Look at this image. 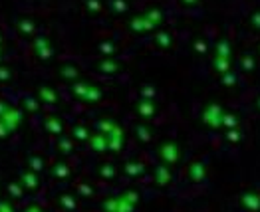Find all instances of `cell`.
Listing matches in <instances>:
<instances>
[{
    "label": "cell",
    "mask_w": 260,
    "mask_h": 212,
    "mask_svg": "<svg viewBox=\"0 0 260 212\" xmlns=\"http://www.w3.org/2000/svg\"><path fill=\"white\" fill-rule=\"evenodd\" d=\"M28 212H42V210H40V208H36V206H32V208H30Z\"/></svg>",
    "instance_id": "5"
},
{
    "label": "cell",
    "mask_w": 260,
    "mask_h": 212,
    "mask_svg": "<svg viewBox=\"0 0 260 212\" xmlns=\"http://www.w3.org/2000/svg\"><path fill=\"white\" fill-rule=\"evenodd\" d=\"M185 4H197V0H183Z\"/></svg>",
    "instance_id": "4"
},
{
    "label": "cell",
    "mask_w": 260,
    "mask_h": 212,
    "mask_svg": "<svg viewBox=\"0 0 260 212\" xmlns=\"http://www.w3.org/2000/svg\"><path fill=\"white\" fill-rule=\"evenodd\" d=\"M113 6H115V10H119V12H121V10H125L123 0H113V2H111V8H113Z\"/></svg>",
    "instance_id": "2"
},
{
    "label": "cell",
    "mask_w": 260,
    "mask_h": 212,
    "mask_svg": "<svg viewBox=\"0 0 260 212\" xmlns=\"http://www.w3.org/2000/svg\"><path fill=\"white\" fill-rule=\"evenodd\" d=\"M88 8L90 10H100L102 4H100V0H88Z\"/></svg>",
    "instance_id": "1"
},
{
    "label": "cell",
    "mask_w": 260,
    "mask_h": 212,
    "mask_svg": "<svg viewBox=\"0 0 260 212\" xmlns=\"http://www.w3.org/2000/svg\"><path fill=\"white\" fill-rule=\"evenodd\" d=\"M0 212H12V210H10L8 204H0Z\"/></svg>",
    "instance_id": "3"
}]
</instances>
